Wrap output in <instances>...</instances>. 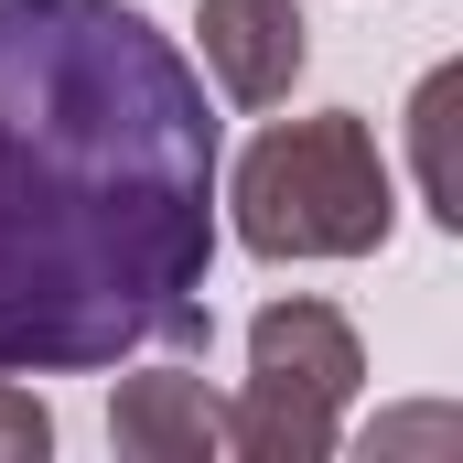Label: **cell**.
<instances>
[{
  "label": "cell",
  "mask_w": 463,
  "mask_h": 463,
  "mask_svg": "<svg viewBox=\"0 0 463 463\" xmlns=\"http://www.w3.org/2000/svg\"><path fill=\"white\" fill-rule=\"evenodd\" d=\"M216 109L129 0H0V377L216 335Z\"/></svg>",
  "instance_id": "cell-1"
},
{
  "label": "cell",
  "mask_w": 463,
  "mask_h": 463,
  "mask_svg": "<svg viewBox=\"0 0 463 463\" xmlns=\"http://www.w3.org/2000/svg\"><path fill=\"white\" fill-rule=\"evenodd\" d=\"M237 248L248 259H377L399 227V173L355 109L280 118L237 151Z\"/></svg>",
  "instance_id": "cell-2"
},
{
  "label": "cell",
  "mask_w": 463,
  "mask_h": 463,
  "mask_svg": "<svg viewBox=\"0 0 463 463\" xmlns=\"http://www.w3.org/2000/svg\"><path fill=\"white\" fill-rule=\"evenodd\" d=\"M366 388V345L335 302H269L248 324V399L227 410V453L248 463H324Z\"/></svg>",
  "instance_id": "cell-3"
},
{
  "label": "cell",
  "mask_w": 463,
  "mask_h": 463,
  "mask_svg": "<svg viewBox=\"0 0 463 463\" xmlns=\"http://www.w3.org/2000/svg\"><path fill=\"white\" fill-rule=\"evenodd\" d=\"M194 33H205V76L227 87L237 109H280L291 76L313 65V22H302V0H205Z\"/></svg>",
  "instance_id": "cell-4"
},
{
  "label": "cell",
  "mask_w": 463,
  "mask_h": 463,
  "mask_svg": "<svg viewBox=\"0 0 463 463\" xmlns=\"http://www.w3.org/2000/svg\"><path fill=\"white\" fill-rule=\"evenodd\" d=\"M109 442L129 463H216L227 453V399L184 366H151V377H118L109 399Z\"/></svg>",
  "instance_id": "cell-5"
},
{
  "label": "cell",
  "mask_w": 463,
  "mask_h": 463,
  "mask_svg": "<svg viewBox=\"0 0 463 463\" xmlns=\"http://www.w3.org/2000/svg\"><path fill=\"white\" fill-rule=\"evenodd\" d=\"M453 109H463V65H431L410 98V140H420V205L463 227V184H453Z\"/></svg>",
  "instance_id": "cell-6"
},
{
  "label": "cell",
  "mask_w": 463,
  "mask_h": 463,
  "mask_svg": "<svg viewBox=\"0 0 463 463\" xmlns=\"http://www.w3.org/2000/svg\"><path fill=\"white\" fill-rule=\"evenodd\" d=\"M43 453H54V410L0 377V463H43Z\"/></svg>",
  "instance_id": "cell-7"
}]
</instances>
